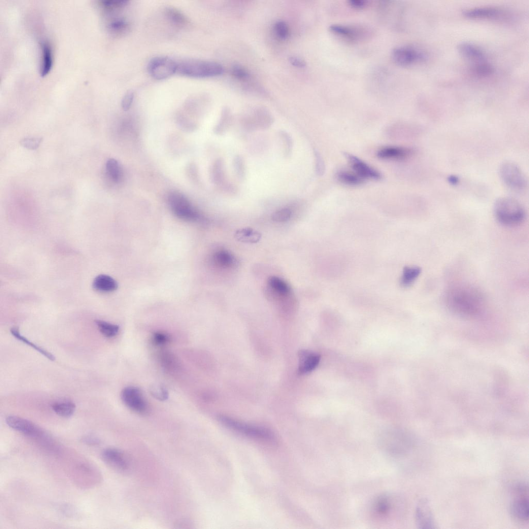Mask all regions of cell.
Here are the masks:
<instances>
[{
    "label": "cell",
    "mask_w": 529,
    "mask_h": 529,
    "mask_svg": "<svg viewBox=\"0 0 529 529\" xmlns=\"http://www.w3.org/2000/svg\"><path fill=\"white\" fill-rule=\"evenodd\" d=\"M445 300L452 311L466 317L478 314L485 303L484 294L476 287L468 285L453 286L447 292Z\"/></svg>",
    "instance_id": "1"
},
{
    "label": "cell",
    "mask_w": 529,
    "mask_h": 529,
    "mask_svg": "<svg viewBox=\"0 0 529 529\" xmlns=\"http://www.w3.org/2000/svg\"><path fill=\"white\" fill-rule=\"evenodd\" d=\"M494 214L497 221L507 226L520 225L525 220L526 213L523 206L517 200L510 197L498 199L494 204Z\"/></svg>",
    "instance_id": "2"
},
{
    "label": "cell",
    "mask_w": 529,
    "mask_h": 529,
    "mask_svg": "<svg viewBox=\"0 0 529 529\" xmlns=\"http://www.w3.org/2000/svg\"><path fill=\"white\" fill-rule=\"evenodd\" d=\"M223 72L222 66L215 62L197 60L177 62L176 73L191 78L212 77L221 75Z\"/></svg>",
    "instance_id": "3"
},
{
    "label": "cell",
    "mask_w": 529,
    "mask_h": 529,
    "mask_svg": "<svg viewBox=\"0 0 529 529\" xmlns=\"http://www.w3.org/2000/svg\"><path fill=\"white\" fill-rule=\"evenodd\" d=\"M500 178L506 186L516 192L524 191L527 180L521 169L515 163L506 162L499 168Z\"/></svg>",
    "instance_id": "4"
},
{
    "label": "cell",
    "mask_w": 529,
    "mask_h": 529,
    "mask_svg": "<svg viewBox=\"0 0 529 529\" xmlns=\"http://www.w3.org/2000/svg\"><path fill=\"white\" fill-rule=\"evenodd\" d=\"M218 419L223 425L245 435L256 439L273 441L274 434L263 427L247 424L225 416H219Z\"/></svg>",
    "instance_id": "5"
},
{
    "label": "cell",
    "mask_w": 529,
    "mask_h": 529,
    "mask_svg": "<svg viewBox=\"0 0 529 529\" xmlns=\"http://www.w3.org/2000/svg\"><path fill=\"white\" fill-rule=\"evenodd\" d=\"M168 202L172 212L178 218L187 221H196L199 218L198 212L188 199L180 193L170 194Z\"/></svg>",
    "instance_id": "6"
},
{
    "label": "cell",
    "mask_w": 529,
    "mask_h": 529,
    "mask_svg": "<svg viewBox=\"0 0 529 529\" xmlns=\"http://www.w3.org/2000/svg\"><path fill=\"white\" fill-rule=\"evenodd\" d=\"M329 31L336 36L350 42H358L369 38L372 31L364 26L347 25H332Z\"/></svg>",
    "instance_id": "7"
},
{
    "label": "cell",
    "mask_w": 529,
    "mask_h": 529,
    "mask_svg": "<svg viewBox=\"0 0 529 529\" xmlns=\"http://www.w3.org/2000/svg\"><path fill=\"white\" fill-rule=\"evenodd\" d=\"M394 61L401 66L415 65L425 61L427 56L421 50L412 45H400L392 54Z\"/></svg>",
    "instance_id": "8"
},
{
    "label": "cell",
    "mask_w": 529,
    "mask_h": 529,
    "mask_svg": "<svg viewBox=\"0 0 529 529\" xmlns=\"http://www.w3.org/2000/svg\"><path fill=\"white\" fill-rule=\"evenodd\" d=\"M177 68V62L166 57L154 58L148 65L150 74L159 80L167 79L176 73Z\"/></svg>",
    "instance_id": "9"
},
{
    "label": "cell",
    "mask_w": 529,
    "mask_h": 529,
    "mask_svg": "<svg viewBox=\"0 0 529 529\" xmlns=\"http://www.w3.org/2000/svg\"><path fill=\"white\" fill-rule=\"evenodd\" d=\"M401 430L393 429L384 432L381 437V444L387 452L393 454H401L406 451L407 436Z\"/></svg>",
    "instance_id": "10"
},
{
    "label": "cell",
    "mask_w": 529,
    "mask_h": 529,
    "mask_svg": "<svg viewBox=\"0 0 529 529\" xmlns=\"http://www.w3.org/2000/svg\"><path fill=\"white\" fill-rule=\"evenodd\" d=\"M121 398L123 403L131 410L139 414L148 412V403L139 388L134 387L125 388L122 391Z\"/></svg>",
    "instance_id": "11"
},
{
    "label": "cell",
    "mask_w": 529,
    "mask_h": 529,
    "mask_svg": "<svg viewBox=\"0 0 529 529\" xmlns=\"http://www.w3.org/2000/svg\"><path fill=\"white\" fill-rule=\"evenodd\" d=\"M6 423L11 428L32 438L44 437L43 431L38 426L26 419L10 416L7 418Z\"/></svg>",
    "instance_id": "12"
},
{
    "label": "cell",
    "mask_w": 529,
    "mask_h": 529,
    "mask_svg": "<svg viewBox=\"0 0 529 529\" xmlns=\"http://www.w3.org/2000/svg\"><path fill=\"white\" fill-rule=\"evenodd\" d=\"M103 461L109 466L118 471L125 472L129 468L127 457L121 451L114 448H108L102 454Z\"/></svg>",
    "instance_id": "13"
},
{
    "label": "cell",
    "mask_w": 529,
    "mask_h": 529,
    "mask_svg": "<svg viewBox=\"0 0 529 529\" xmlns=\"http://www.w3.org/2000/svg\"><path fill=\"white\" fill-rule=\"evenodd\" d=\"M347 157L355 173L364 180H379L381 178V175L378 171L363 161L350 154L347 155Z\"/></svg>",
    "instance_id": "14"
},
{
    "label": "cell",
    "mask_w": 529,
    "mask_h": 529,
    "mask_svg": "<svg viewBox=\"0 0 529 529\" xmlns=\"http://www.w3.org/2000/svg\"><path fill=\"white\" fill-rule=\"evenodd\" d=\"M505 12L495 7H478L467 10L464 15L470 19L480 20H498L504 16Z\"/></svg>",
    "instance_id": "15"
},
{
    "label": "cell",
    "mask_w": 529,
    "mask_h": 529,
    "mask_svg": "<svg viewBox=\"0 0 529 529\" xmlns=\"http://www.w3.org/2000/svg\"><path fill=\"white\" fill-rule=\"evenodd\" d=\"M298 373L300 374H308L316 369L319 363V355L308 350H302L299 353Z\"/></svg>",
    "instance_id": "16"
},
{
    "label": "cell",
    "mask_w": 529,
    "mask_h": 529,
    "mask_svg": "<svg viewBox=\"0 0 529 529\" xmlns=\"http://www.w3.org/2000/svg\"><path fill=\"white\" fill-rule=\"evenodd\" d=\"M458 51L464 57L472 61L474 64L487 61L484 52L472 43L464 42L460 43Z\"/></svg>",
    "instance_id": "17"
},
{
    "label": "cell",
    "mask_w": 529,
    "mask_h": 529,
    "mask_svg": "<svg viewBox=\"0 0 529 529\" xmlns=\"http://www.w3.org/2000/svg\"><path fill=\"white\" fill-rule=\"evenodd\" d=\"M413 151L403 147H389L380 149L377 153V157L386 160H402L410 157Z\"/></svg>",
    "instance_id": "18"
},
{
    "label": "cell",
    "mask_w": 529,
    "mask_h": 529,
    "mask_svg": "<svg viewBox=\"0 0 529 529\" xmlns=\"http://www.w3.org/2000/svg\"><path fill=\"white\" fill-rule=\"evenodd\" d=\"M416 518L417 525L420 528L435 527L432 514L427 501L422 500L418 504L416 509Z\"/></svg>",
    "instance_id": "19"
},
{
    "label": "cell",
    "mask_w": 529,
    "mask_h": 529,
    "mask_svg": "<svg viewBox=\"0 0 529 529\" xmlns=\"http://www.w3.org/2000/svg\"><path fill=\"white\" fill-rule=\"evenodd\" d=\"M42 52V60L40 66V75L44 77L47 75L53 65V55L51 45L47 42L43 41L40 43Z\"/></svg>",
    "instance_id": "20"
},
{
    "label": "cell",
    "mask_w": 529,
    "mask_h": 529,
    "mask_svg": "<svg viewBox=\"0 0 529 529\" xmlns=\"http://www.w3.org/2000/svg\"><path fill=\"white\" fill-rule=\"evenodd\" d=\"M93 287L100 292L109 293L116 291L118 287V284L110 276L100 274L94 280Z\"/></svg>",
    "instance_id": "21"
},
{
    "label": "cell",
    "mask_w": 529,
    "mask_h": 529,
    "mask_svg": "<svg viewBox=\"0 0 529 529\" xmlns=\"http://www.w3.org/2000/svg\"><path fill=\"white\" fill-rule=\"evenodd\" d=\"M52 407L57 415L64 418L72 417L76 410L75 404L68 399L57 401L52 404Z\"/></svg>",
    "instance_id": "22"
},
{
    "label": "cell",
    "mask_w": 529,
    "mask_h": 529,
    "mask_svg": "<svg viewBox=\"0 0 529 529\" xmlns=\"http://www.w3.org/2000/svg\"><path fill=\"white\" fill-rule=\"evenodd\" d=\"M213 259L216 266L222 268H232L237 264L234 256L226 250H221L216 252Z\"/></svg>",
    "instance_id": "23"
},
{
    "label": "cell",
    "mask_w": 529,
    "mask_h": 529,
    "mask_svg": "<svg viewBox=\"0 0 529 529\" xmlns=\"http://www.w3.org/2000/svg\"><path fill=\"white\" fill-rule=\"evenodd\" d=\"M235 237L238 241L247 244H256L260 241L262 234L251 228H244L237 230Z\"/></svg>",
    "instance_id": "24"
},
{
    "label": "cell",
    "mask_w": 529,
    "mask_h": 529,
    "mask_svg": "<svg viewBox=\"0 0 529 529\" xmlns=\"http://www.w3.org/2000/svg\"><path fill=\"white\" fill-rule=\"evenodd\" d=\"M511 511L513 515L518 519L527 520L529 514L528 499L522 498L515 500L512 504Z\"/></svg>",
    "instance_id": "25"
},
{
    "label": "cell",
    "mask_w": 529,
    "mask_h": 529,
    "mask_svg": "<svg viewBox=\"0 0 529 529\" xmlns=\"http://www.w3.org/2000/svg\"><path fill=\"white\" fill-rule=\"evenodd\" d=\"M421 269L417 266H408L404 268L400 280V284L404 287L412 285L419 277Z\"/></svg>",
    "instance_id": "26"
},
{
    "label": "cell",
    "mask_w": 529,
    "mask_h": 529,
    "mask_svg": "<svg viewBox=\"0 0 529 529\" xmlns=\"http://www.w3.org/2000/svg\"><path fill=\"white\" fill-rule=\"evenodd\" d=\"M269 287L273 293L280 296H286L291 293V288L288 284L277 277H271L268 281Z\"/></svg>",
    "instance_id": "27"
},
{
    "label": "cell",
    "mask_w": 529,
    "mask_h": 529,
    "mask_svg": "<svg viewBox=\"0 0 529 529\" xmlns=\"http://www.w3.org/2000/svg\"><path fill=\"white\" fill-rule=\"evenodd\" d=\"M11 332L12 334L16 339L21 341L23 343H24L28 345L29 346L31 347L32 348L34 349L36 351L38 352L39 353L43 355L46 358H47L49 359L52 361H55L56 360L55 357L52 354L45 350L44 349L36 346V344L31 342L26 337L23 336L21 334H20V331L17 328H12L11 330Z\"/></svg>",
    "instance_id": "28"
},
{
    "label": "cell",
    "mask_w": 529,
    "mask_h": 529,
    "mask_svg": "<svg viewBox=\"0 0 529 529\" xmlns=\"http://www.w3.org/2000/svg\"><path fill=\"white\" fill-rule=\"evenodd\" d=\"M337 178L342 183L353 186L361 185L364 182V180L355 173H353L346 171H341L338 172Z\"/></svg>",
    "instance_id": "29"
},
{
    "label": "cell",
    "mask_w": 529,
    "mask_h": 529,
    "mask_svg": "<svg viewBox=\"0 0 529 529\" xmlns=\"http://www.w3.org/2000/svg\"><path fill=\"white\" fill-rule=\"evenodd\" d=\"M392 508V502L390 498L386 496L379 497L375 501L374 505L375 512L380 516L387 515Z\"/></svg>",
    "instance_id": "30"
},
{
    "label": "cell",
    "mask_w": 529,
    "mask_h": 529,
    "mask_svg": "<svg viewBox=\"0 0 529 529\" xmlns=\"http://www.w3.org/2000/svg\"><path fill=\"white\" fill-rule=\"evenodd\" d=\"M95 323L100 331L106 338L114 337L119 333L120 327L117 325L112 324L101 320H97Z\"/></svg>",
    "instance_id": "31"
},
{
    "label": "cell",
    "mask_w": 529,
    "mask_h": 529,
    "mask_svg": "<svg viewBox=\"0 0 529 529\" xmlns=\"http://www.w3.org/2000/svg\"><path fill=\"white\" fill-rule=\"evenodd\" d=\"M472 73L478 77H488L493 74L494 68L487 61L473 64Z\"/></svg>",
    "instance_id": "32"
},
{
    "label": "cell",
    "mask_w": 529,
    "mask_h": 529,
    "mask_svg": "<svg viewBox=\"0 0 529 529\" xmlns=\"http://www.w3.org/2000/svg\"><path fill=\"white\" fill-rule=\"evenodd\" d=\"M109 29L114 34L122 35L129 32L130 26L126 21L122 19H117L110 23Z\"/></svg>",
    "instance_id": "33"
},
{
    "label": "cell",
    "mask_w": 529,
    "mask_h": 529,
    "mask_svg": "<svg viewBox=\"0 0 529 529\" xmlns=\"http://www.w3.org/2000/svg\"><path fill=\"white\" fill-rule=\"evenodd\" d=\"M166 13L169 20L176 26L182 27L187 25L188 20L186 18L177 10L171 8H167Z\"/></svg>",
    "instance_id": "34"
},
{
    "label": "cell",
    "mask_w": 529,
    "mask_h": 529,
    "mask_svg": "<svg viewBox=\"0 0 529 529\" xmlns=\"http://www.w3.org/2000/svg\"><path fill=\"white\" fill-rule=\"evenodd\" d=\"M211 177L213 182L216 185H220L223 182L224 177V164L221 159L217 160L214 164L211 171Z\"/></svg>",
    "instance_id": "35"
},
{
    "label": "cell",
    "mask_w": 529,
    "mask_h": 529,
    "mask_svg": "<svg viewBox=\"0 0 529 529\" xmlns=\"http://www.w3.org/2000/svg\"><path fill=\"white\" fill-rule=\"evenodd\" d=\"M106 169L112 179L119 182L121 178V172L118 161L115 159H109L106 164Z\"/></svg>",
    "instance_id": "36"
},
{
    "label": "cell",
    "mask_w": 529,
    "mask_h": 529,
    "mask_svg": "<svg viewBox=\"0 0 529 529\" xmlns=\"http://www.w3.org/2000/svg\"><path fill=\"white\" fill-rule=\"evenodd\" d=\"M42 141V138L40 137H28L22 139L20 143L23 147L29 150H37Z\"/></svg>",
    "instance_id": "37"
},
{
    "label": "cell",
    "mask_w": 529,
    "mask_h": 529,
    "mask_svg": "<svg viewBox=\"0 0 529 529\" xmlns=\"http://www.w3.org/2000/svg\"><path fill=\"white\" fill-rule=\"evenodd\" d=\"M151 394L156 399L164 401L168 398V393L166 389L162 385L155 384L151 387Z\"/></svg>",
    "instance_id": "38"
},
{
    "label": "cell",
    "mask_w": 529,
    "mask_h": 529,
    "mask_svg": "<svg viewBox=\"0 0 529 529\" xmlns=\"http://www.w3.org/2000/svg\"><path fill=\"white\" fill-rule=\"evenodd\" d=\"M292 215L290 210L283 209L273 213L271 215V219L276 222H285L291 219Z\"/></svg>",
    "instance_id": "39"
},
{
    "label": "cell",
    "mask_w": 529,
    "mask_h": 529,
    "mask_svg": "<svg viewBox=\"0 0 529 529\" xmlns=\"http://www.w3.org/2000/svg\"><path fill=\"white\" fill-rule=\"evenodd\" d=\"M275 33L281 39H286L289 35V29L286 23L282 21L275 23L274 26Z\"/></svg>",
    "instance_id": "40"
},
{
    "label": "cell",
    "mask_w": 529,
    "mask_h": 529,
    "mask_svg": "<svg viewBox=\"0 0 529 529\" xmlns=\"http://www.w3.org/2000/svg\"><path fill=\"white\" fill-rule=\"evenodd\" d=\"M233 166L238 177L243 179L245 175V167L243 158L239 155L234 158Z\"/></svg>",
    "instance_id": "41"
},
{
    "label": "cell",
    "mask_w": 529,
    "mask_h": 529,
    "mask_svg": "<svg viewBox=\"0 0 529 529\" xmlns=\"http://www.w3.org/2000/svg\"><path fill=\"white\" fill-rule=\"evenodd\" d=\"M227 114L228 113H225L223 115L221 121L215 128L214 132L216 134L218 135L223 134L228 129V128L230 124V119L228 117V114Z\"/></svg>",
    "instance_id": "42"
},
{
    "label": "cell",
    "mask_w": 529,
    "mask_h": 529,
    "mask_svg": "<svg viewBox=\"0 0 529 529\" xmlns=\"http://www.w3.org/2000/svg\"><path fill=\"white\" fill-rule=\"evenodd\" d=\"M127 3V1H103L101 3L102 6L108 11L123 8Z\"/></svg>",
    "instance_id": "43"
},
{
    "label": "cell",
    "mask_w": 529,
    "mask_h": 529,
    "mask_svg": "<svg viewBox=\"0 0 529 529\" xmlns=\"http://www.w3.org/2000/svg\"><path fill=\"white\" fill-rule=\"evenodd\" d=\"M280 135L284 144L285 155L288 156L291 155L293 149L292 138L288 133L284 131H281Z\"/></svg>",
    "instance_id": "44"
},
{
    "label": "cell",
    "mask_w": 529,
    "mask_h": 529,
    "mask_svg": "<svg viewBox=\"0 0 529 529\" xmlns=\"http://www.w3.org/2000/svg\"><path fill=\"white\" fill-rule=\"evenodd\" d=\"M170 336L163 332H156L153 334V341L157 346H164L170 341Z\"/></svg>",
    "instance_id": "45"
},
{
    "label": "cell",
    "mask_w": 529,
    "mask_h": 529,
    "mask_svg": "<svg viewBox=\"0 0 529 529\" xmlns=\"http://www.w3.org/2000/svg\"><path fill=\"white\" fill-rule=\"evenodd\" d=\"M134 98L133 91L127 92L122 101V107L124 111H128L131 107Z\"/></svg>",
    "instance_id": "46"
},
{
    "label": "cell",
    "mask_w": 529,
    "mask_h": 529,
    "mask_svg": "<svg viewBox=\"0 0 529 529\" xmlns=\"http://www.w3.org/2000/svg\"><path fill=\"white\" fill-rule=\"evenodd\" d=\"M232 74L233 75L237 78L244 79L248 76L247 72L245 69L239 66L235 65L232 68Z\"/></svg>",
    "instance_id": "47"
},
{
    "label": "cell",
    "mask_w": 529,
    "mask_h": 529,
    "mask_svg": "<svg viewBox=\"0 0 529 529\" xmlns=\"http://www.w3.org/2000/svg\"><path fill=\"white\" fill-rule=\"evenodd\" d=\"M369 2L367 0H350L349 5L356 9H362L367 7Z\"/></svg>",
    "instance_id": "48"
},
{
    "label": "cell",
    "mask_w": 529,
    "mask_h": 529,
    "mask_svg": "<svg viewBox=\"0 0 529 529\" xmlns=\"http://www.w3.org/2000/svg\"><path fill=\"white\" fill-rule=\"evenodd\" d=\"M82 442L89 445H98L100 443V441L94 436H86L82 439Z\"/></svg>",
    "instance_id": "49"
},
{
    "label": "cell",
    "mask_w": 529,
    "mask_h": 529,
    "mask_svg": "<svg viewBox=\"0 0 529 529\" xmlns=\"http://www.w3.org/2000/svg\"><path fill=\"white\" fill-rule=\"evenodd\" d=\"M289 61L292 65L297 67L303 68L306 66V63L305 61L297 57H290Z\"/></svg>",
    "instance_id": "50"
},
{
    "label": "cell",
    "mask_w": 529,
    "mask_h": 529,
    "mask_svg": "<svg viewBox=\"0 0 529 529\" xmlns=\"http://www.w3.org/2000/svg\"><path fill=\"white\" fill-rule=\"evenodd\" d=\"M315 156L316 158V172L318 175H322L324 170V165L323 161L318 153L315 152Z\"/></svg>",
    "instance_id": "51"
},
{
    "label": "cell",
    "mask_w": 529,
    "mask_h": 529,
    "mask_svg": "<svg viewBox=\"0 0 529 529\" xmlns=\"http://www.w3.org/2000/svg\"><path fill=\"white\" fill-rule=\"evenodd\" d=\"M450 181L452 183H456L458 181V179L455 177H450Z\"/></svg>",
    "instance_id": "52"
}]
</instances>
